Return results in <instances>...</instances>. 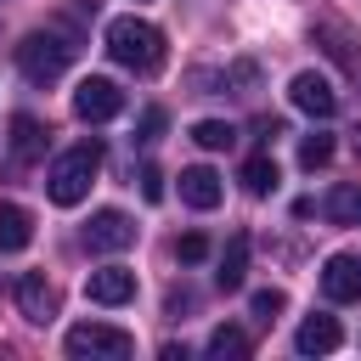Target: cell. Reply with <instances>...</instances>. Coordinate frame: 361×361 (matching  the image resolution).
Returning <instances> with one entry per match:
<instances>
[{"label":"cell","instance_id":"1","mask_svg":"<svg viewBox=\"0 0 361 361\" xmlns=\"http://www.w3.org/2000/svg\"><path fill=\"white\" fill-rule=\"evenodd\" d=\"M107 56L130 73H158L164 68V28L147 23V17H113L107 23Z\"/></svg>","mask_w":361,"mask_h":361},{"label":"cell","instance_id":"2","mask_svg":"<svg viewBox=\"0 0 361 361\" xmlns=\"http://www.w3.org/2000/svg\"><path fill=\"white\" fill-rule=\"evenodd\" d=\"M96 169H102V141H96V135H90V141H73V147L45 169V192H51V203H56V209L85 203V192H90V180H96Z\"/></svg>","mask_w":361,"mask_h":361},{"label":"cell","instance_id":"3","mask_svg":"<svg viewBox=\"0 0 361 361\" xmlns=\"http://www.w3.org/2000/svg\"><path fill=\"white\" fill-rule=\"evenodd\" d=\"M73 51H79V45H73L68 34H28V39L17 45V68H23V79L51 85V79H62V73H68Z\"/></svg>","mask_w":361,"mask_h":361},{"label":"cell","instance_id":"4","mask_svg":"<svg viewBox=\"0 0 361 361\" xmlns=\"http://www.w3.org/2000/svg\"><path fill=\"white\" fill-rule=\"evenodd\" d=\"M62 350H68L73 361H124V355L135 350V338H130L124 327H113V322H79V327H68Z\"/></svg>","mask_w":361,"mask_h":361},{"label":"cell","instance_id":"5","mask_svg":"<svg viewBox=\"0 0 361 361\" xmlns=\"http://www.w3.org/2000/svg\"><path fill=\"white\" fill-rule=\"evenodd\" d=\"M73 113H79L85 124H107V118L124 113V90H118L113 79L90 73V79H79V90H73Z\"/></svg>","mask_w":361,"mask_h":361},{"label":"cell","instance_id":"6","mask_svg":"<svg viewBox=\"0 0 361 361\" xmlns=\"http://www.w3.org/2000/svg\"><path fill=\"white\" fill-rule=\"evenodd\" d=\"M288 102H293L299 113H310V118H333V113H338V90H333V79L316 73V68H305V73L288 79Z\"/></svg>","mask_w":361,"mask_h":361},{"label":"cell","instance_id":"7","mask_svg":"<svg viewBox=\"0 0 361 361\" xmlns=\"http://www.w3.org/2000/svg\"><path fill=\"white\" fill-rule=\"evenodd\" d=\"M135 243V220L124 209H96L90 226H85V248L90 254H124Z\"/></svg>","mask_w":361,"mask_h":361},{"label":"cell","instance_id":"8","mask_svg":"<svg viewBox=\"0 0 361 361\" xmlns=\"http://www.w3.org/2000/svg\"><path fill=\"white\" fill-rule=\"evenodd\" d=\"M310 39L333 56V62H344V73L361 85V39L344 28V23H333V17H316V28H310Z\"/></svg>","mask_w":361,"mask_h":361},{"label":"cell","instance_id":"9","mask_svg":"<svg viewBox=\"0 0 361 361\" xmlns=\"http://www.w3.org/2000/svg\"><path fill=\"white\" fill-rule=\"evenodd\" d=\"M322 293L333 305H355L361 299V254H327L322 265Z\"/></svg>","mask_w":361,"mask_h":361},{"label":"cell","instance_id":"10","mask_svg":"<svg viewBox=\"0 0 361 361\" xmlns=\"http://www.w3.org/2000/svg\"><path fill=\"white\" fill-rule=\"evenodd\" d=\"M85 299H90V305H130V299H135V271H124V265L90 271V276H85Z\"/></svg>","mask_w":361,"mask_h":361},{"label":"cell","instance_id":"11","mask_svg":"<svg viewBox=\"0 0 361 361\" xmlns=\"http://www.w3.org/2000/svg\"><path fill=\"white\" fill-rule=\"evenodd\" d=\"M11 299H17V310L28 316V322H51L56 316V288L39 276V271H28V276H17V288H11Z\"/></svg>","mask_w":361,"mask_h":361},{"label":"cell","instance_id":"12","mask_svg":"<svg viewBox=\"0 0 361 361\" xmlns=\"http://www.w3.org/2000/svg\"><path fill=\"white\" fill-rule=\"evenodd\" d=\"M220 197H226V186H220V175H214L209 164L180 169V203H186V209H203V214H209Z\"/></svg>","mask_w":361,"mask_h":361},{"label":"cell","instance_id":"13","mask_svg":"<svg viewBox=\"0 0 361 361\" xmlns=\"http://www.w3.org/2000/svg\"><path fill=\"white\" fill-rule=\"evenodd\" d=\"M338 344H344V327H338L333 316H305L299 333H293V350H299V355H333Z\"/></svg>","mask_w":361,"mask_h":361},{"label":"cell","instance_id":"14","mask_svg":"<svg viewBox=\"0 0 361 361\" xmlns=\"http://www.w3.org/2000/svg\"><path fill=\"white\" fill-rule=\"evenodd\" d=\"M34 243V214L23 203H0V254H23Z\"/></svg>","mask_w":361,"mask_h":361},{"label":"cell","instance_id":"15","mask_svg":"<svg viewBox=\"0 0 361 361\" xmlns=\"http://www.w3.org/2000/svg\"><path fill=\"white\" fill-rule=\"evenodd\" d=\"M243 276H248V237L237 231V237H226V248H220V271H214V282H220L226 293H237Z\"/></svg>","mask_w":361,"mask_h":361},{"label":"cell","instance_id":"16","mask_svg":"<svg viewBox=\"0 0 361 361\" xmlns=\"http://www.w3.org/2000/svg\"><path fill=\"white\" fill-rule=\"evenodd\" d=\"M322 214L333 220V226H361V186H333L327 197H322Z\"/></svg>","mask_w":361,"mask_h":361},{"label":"cell","instance_id":"17","mask_svg":"<svg viewBox=\"0 0 361 361\" xmlns=\"http://www.w3.org/2000/svg\"><path fill=\"white\" fill-rule=\"evenodd\" d=\"M276 180H282V175H276V158H271V152H254V158L243 164V192H248V197L276 192Z\"/></svg>","mask_w":361,"mask_h":361},{"label":"cell","instance_id":"18","mask_svg":"<svg viewBox=\"0 0 361 361\" xmlns=\"http://www.w3.org/2000/svg\"><path fill=\"white\" fill-rule=\"evenodd\" d=\"M39 147H45V130H39V118H34V113H17V118H11V152L28 164V158H39Z\"/></svg>","mask_w":361,"mask_h":361},{"label":"cell","instance_id":"19","mask_svg":"<svg viewBox=\"0 0 361 361\" xmlns=\"http://www.w3.org/2000/svg\"><path fill=\"white\" fill-rule=\"evenodd\" d=\"M248 350H254V344H248V333H243V327H231V322L209 333V355H214V361H243Z\"/></svg>","mask_w":361,"mask_h":361},{"label":"cell","instance_id":"20","mask_svg":"<svg viewBox=\"0 0 361 361\" xmlns=\"http://www.w3.org/2000/svg\"><path fill=\"white\" fill-rule=\"evenodd\" d=\"M192 141H197L203 152H226V147H237V130H231L226 118H197V124H192Z\"/></svg>","mask_w":361,"mask_h":361},{"label":"cell","instance_id":"21","mask_svg":"<svg viewBox=\"0 0 361 361\" xmlns=\"http://www.w3.org/2000/svg\"><path fill=\"white\" fill-rule=\"evenodd\" d=\"M322 164H333V135H305L299 141V169H322Z\"/></svg>","mask_w":361,"mask_h":361},{"label":"cell","instance_id":"22","mask_svg":"<svg viewBox=\"0 0 361 361\" xmlns=\"http://www.w3.org/2000/svg\"><path fill=\"white\" fill-rule=\"evenodd\" d=\"M248 305H254V316H259V322H271V316H282V310H288V293H282V288H259Z\"/></svg>","mask_w":361,"mask_h":361},{"label":"cell","instance_id":"23","mask_svg":"<svg viewBox=\"0 0 361 361\" xmlns=\"http://www.w3.org/2000/svg\"><path fill=\"white\" fill-rule=\"evenodd\" d=\"M175 254H180V265H197V259H209V237H203V231H186V237L175 243Z\"/></svg>","mask_w":361,"mask_h":361},{"label":"cell","instance_id":"24","mask_svg":"<svg viewBox=\"0 0 361 361\" xmlns=\"http://www.w3.org/2000/svg\"><path fill=\"white\" fill-rule=\"evenodd\" d=\"M164 124H169V118H164V107H147V113H141V135H135V141H158V135H164Z\"/></svg>","mask_w":361,"mask_h":361},{"label":"cell","instance_id":"25","mask_svg":"<svg viewBox=\"0 0 361 361\" xmlns=\"http://www.w3.org/2000/svg\"><path fill=\"white\" fill-rule=\"evenodd\" d=\"M141 197H147V203H158V197H164V175H158L152 164L141 169Z\"/></svg>","mask_w":361,"mask_h":361},{"label":"cell","instance_id":"26","mask_svg":"<svg viewBox=\"0 0 361 361\" xmlns=\"http://www.w3.org/2000/svg\"><path fill=\"white\" fill-rule=\"evenodd\" d=\"M355 152H361V124H355Z\"/></svg>","mask_w":361,"mask_h":361}]
</instances>
